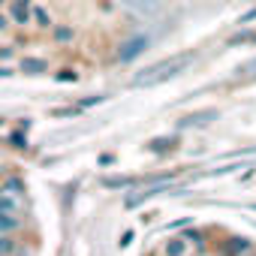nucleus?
I'll list each match as a JSON object with an SVG mask.
<instances>
[{
  "label": "nucleus",
  "mask_w": 256,
  "mask_h": 256,
  "mask_svg": "<svg viewBox=\"0 0 256 256\" xmlns=\"http://www.w3.org/2000/svg\"><path fill=\"white\" fill-rule=\"evenodd\" d=\"M190 64H193V52H187V54H172V58H166V60H160V64H151V66H145L142 72H136L130 84H133V88H151V84H163V82L175 78L178 72H184Z\"/></svg>",
  "instance_id": "f257e3e1"
},
{
  "label": "nucleus",
  "mask_w": 256,
  "mask_h": 256,
  "mask_svg": "<svg viewBox=\"0 0 256 256\" xmlns=\"http://www.w3.org/2000/svg\"><path fill=\"white\" fill-rule=\"evenodd\" d=\"M214 118H217V112L208 108V112H199V114H190V118L178 120V126H199V124H208V120H214Z\"/></svg>",
  "instance_id": "f03ea898"
},
{
  "label": "nucleus",
  "mask_w": 256,
  "mask_h": 256,
  "mask_svg": "<svg viewBox=\"0 0 256 256\" xmlns=\"http://www.w3.org/2000/svg\"><path fill=\"white\" fill-rule=\"evenodd\" d=\"M142 48H145V40L139 36V40H133V42H126V46L120 48V54H118V58H120V60H130V58H136Z\"/></svg>",
  "instance_id": "7ed1b4c3"
},
{
  "label": "nucleus",
  "mask_w": 256,
  "mask_h": 256,
  "mask_svg": "<svg viewBox=\"0 0 256 256\" xmlns=\"http://www.w3.org/2000/svg\"><path fill=\"white\" fill-rule=\"evenodd\" d=\"M22 70H24L28 76H40V72H46V60H40V58H24V60H22Z\"/></svg>",
  "instance_id": "20e7f679"
},
{
  "label": "nucleus",
  "mask_w": 256,
  "mask_h": 256,
  "mask_svg": "<svg viewBox=\"0 0 256 256\" xmlns=\"http://www.w3.org/2000/svg\"><path fill=\"white\" fill-rule=\"evenodd\" d=\"M241 42H256V30H241V34L229 36V46H241Z\"/></svg>",
  "instance_id": "39448f33"
},
{
  "label": "nucleus",
  "mask_w": 256,
  "mask_h": 256,
  "mask_svg": "<svg viewBox=\"0 0 256 256\" xmlns=\"http://www.w3.org/2000/svg\"><path fill=\"white\" fill-rule=\"evenodd\" d=\"M12 16H16V22H18V24H24V22H28V6L22 4V0L12 6Z\"/></svg>",
  "instance_id": "423d86ee"
},
{
  "label": "nucleus",
  "mask_w": 256,
  "mask_h": 256,
  "mask_svg": "<svg viewBox=\"0 0 256 256\" xmlns=\"http://www.w3.org/2000/svg\"><path fill=\"white\" fill-rule=\"evenodd\" d=\"M238 72H241L244 78H256V58H253V60H247V64H244Z\"/></svg>",
  "instance_id": "0eeeda50"
},
{
  "label": "nucleus",
  "mask_w": 256,
  "mask_h": 256,
  "mask_svg": "<svg viewBox=\"0 0 256 256\" xmlns=\"http://www.w3.org/2000/svg\"><path fill=\"white\" fill-rule=\"evenodd\" d=\"M172 145H175V139H154V142H151L154 151H166V148H172Z\"/></svg>",
  "instance_id": "6e6552de"
},
{
  "label": "nucleus",
  "mask_w": 256,
  "mask_h": 256,
  "mask_svg": "<svg viewBox=\"0 0 256 256\" xmlns=\"http://www.w3.org/2000/svg\"><path fill=\"white\" fill-rule=\"evenodd\" d=\"M34 18L40 22V28H48V12L46 10H34Z\"/></svg>",
  "instance_id": "1a4fd4ad"
},
{
  "label": "nucleus",
  "mask_w": 256,
  "mask_h": 256,
  "mask_svg": "<svg viewBox=\"0 0 256 256\" xmlns=\"http://www.w3.org/2000/svg\"><path fill=\"white\" fill-rule=\"evenodd\" d=\"M166 253H169V256H181V253H184V244H181V241H172V244L166 247Z\"/></svg>",
  "instance_id": "9d476101"
},
{
  "label": "nucleus",
  "mask_w": 256,
  "mask_h": 256,
  "mask_svg": "<svg viewBox=\"0 0 256 256\" xmlns=\"http://www.w3.org/2000/svg\"><path fill=\"white\" fill-rule=\"evenodd\" d=\"M0 226H4V229L16 226V217H12V211H10V214H0Z\"/></svg>",
  "instance_id": "9b49d317"
},
{
  "label": "nucleus",
  "mask_w": 256,
  "mask_h": 256,
  "mask_svg": "<svg viewBox=\"0 0 256 256\" xmlns=\"http://www.w3.org/2000/svg\"><path fill=\"white\" fill-rule=\"evenodd\" d=\"M256 18V10H250V12H244L241 18H238V24H247V22H253Z\"/></svg>",
  "instance_id": "f8f14e48"
},
{
  "label": "nucleus",
  "mask_w": 256,
  "mask_h": 256,
  "mask_svg": "<svg viewBox=\"0 0 256 256\" xmlns=\"http://www.w3.org/2000/svg\"><path fill=\"white\" fill-rule=\"evenodd\" d=\"M58 78H64V82H76V72L66 70V72H58Z\"/></svg>",
  "instance_id": "ddd939ff"
},
{
  "label": "nucleus",
  "mask_w": 256,
  "mask_h": 256,
  "mask_svg": "<svg viewBox=\"0 0 256 256\" xmlns=\"http://www.w3.org/2000/svg\"><path fill=\"white\" fill-rule=\"evenodd\" d=\"M54 36H58V40H70V36H72V30H54Z\"/></svg>",
  "instance_id": "4468645a"
},
{
  "label": "nucleus",
  "mask_w": 256,
  "mask_h": 256,
  "mask_svg": "<svg viewBox=\"0 0 256 256\" xmlns=\"http://www.w3.org/2000/svg\"><path fill=\"white\" fill-rule=\"evenodd\" d=\"M0 211H12V202L10 199H0Z\"/></svg>",
  "instance_id": "2eb2a0df"
},
{
  "label": "nucleus",
  "mask_w": 256,
  "mask_h": 256,
  "mask_svg": "<svg viewBox=\"0 0 256 256\" xmlns=\"http://www.w3.org/2000/svg\"><path fill=\"white\" fill-rule=\"evenodd\" d=\"M12 142H16L18 148H24V136H22V133H16V136H12Z\"/></svg>",
  "instance_id": "dca6fc26"
}]
</instances>
